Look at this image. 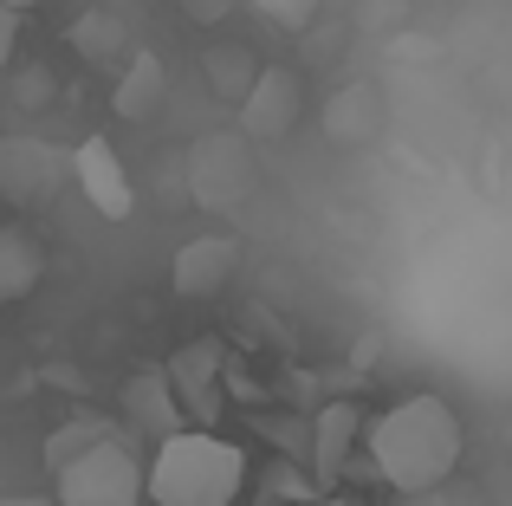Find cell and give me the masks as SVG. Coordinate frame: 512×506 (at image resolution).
<instances>
[{"mask_svg":"<svg viewBox=\"0 0 512 506\" xmlns=\"http://www.w3.org/2000/svg\"><path fill=\"white\" fill-rule=\"evenodd\" d=\"M363 448H370L376 474H383V481L396 487L402 500H415V494H441V487L461 474L467 435H461L454 403H441V396L422 390V396H402V403H389L383 416L370 422Z\"/></svg>","mask_w":512,"mask_h":506,"instance_id":"6da1fadb","label":"cell"},{"mask_svg":"<svg viewBox=\"0 0 512 506\" xmlns=\"http://www.w3.org/2000/svg\"><path fill=\"white\" fill-rule=\"evenodd\" d=\"M247 487V455L214 429H175L143 468L150 506H234Z\"/></svg>","mask_w":512,"mask_h":506,"instance_id":"7a4b0ae2","label":"cell"},{"mask_svg":"<svg viewBox=\"0 0 512 506\" xmlns=\"http://www.w3.org/2000/svg\"><path fill=\"white\" fill-rule=\"evenodd\" d=\"M52 506H143V461L124 442H98L59 468Z\"/></svg>","mask_w":512,"mask_h":506,"instance_id":"3957f363","label":"cell"},{"mask_svg":"<svg viewBox=\"0 0 512 506\" xmlns=\"http://www.w3.org/2000/svg\"><path fill=\"white\" fill-rule=\"evenodd\" d=\"M72 182V150L46 137H0V202L7 208H39Z\"/></svg>","mask_w":512,"mask_h":506,"instance_id":"277c9868","label":"cell"},{"mask_svg":"<svg viewBox=\"0 0 512 506\" xmlns=\"http://www.w3.org/2000/svg\"><path fill=\"white\" fill-rule=\"evenodd\" d=\"M305 117V78L292 65H266L253 72V85L240 91V130L253 143H279L292 124Z\"/></svg>","mask_w":512,"mask_h":506,"instance_id":"5b68a950","label":"cell"},{"mask_svg":"<svg viewBox=\"0 0 512 506\" xmlns=\"http://www.w3.org/2000/svg\"><path fill=\"white\" fill-rule=\"evenodd\" d=\"M72 189L98 208V221H130L137 215V189H130V169L117 156L111 137H85L72 150Z\"/></svg>","mask_w":512,"mask_h":506,"instance_id":"8992f818","label":"cell"},{"mask_svg":"<svg viewBox=\"0 0 512 506\" xmlns=\"http://www.w3.org/2000/svg\"><path fill=\"white\" fill-rule=\"evenodd\" d=\"M163 377H169V396H175V409H182L188 429H208L214 409H221V344L214 338L182 344V351L163 364Z\"/></svg>","mask_w":512,"mask_h":506,"instance_id":"52a82bcc","label":"cell"},{"mask_svg":"<svg viewBox=\"0 0 512 506\" xmlns=\"http://www.w3.org/2000/svg\"><path fill=\"white\" fill-rule=\"evenodd\" d=\"M234 273H240V241L234 234H201V241H188L175 253L169 286L182 292V299H214V292H227Z\"/></svg>","mask_w":512,"mask_h":506,"instance_id":"ba28073f","label":"cell"},{"mask_svg":"<svg viewBox=\"0 0 512 506\" xmlns=\"http://www.w3.org/2000/svg\"><path fill=\"white\" fill-rule=\"evenodd\" d=\"M163 98H169V65L156 59V52H130V59L117 65L111 111L130 117V124H150V117L163 111Z\"/></svg>","mask_w":512,"mask_h":506,"instance_id":"9c48e42d","label":"cell"},{"mask_svg":"<svg viewBox=\"0 0 512 506\" xmlns=\"http://www.w3.org/2000/svg\"><path fill=\"white\" fill-rule=\"evenodd\" d=\"M376 130H383V98H376V85H338L325 98V137L338 143V150H357V143H370Z\"/></svg>","mask_w":512,"mask_h":506,"instance_id":"30bf717a","label":"cell"},{"mask_svg":"<svg viewBox=\"0 0 512 506\" xmlns=\"http://www.w3.org/2000/svg\"><path fill=\"white\" fill-rule=\"evenodd\" d=\"M124 416L137 422V429H150L156 442H163V435H175V429H188V422H182V409H175V396H169L163 364L137 370V377L124 383Z\"/></svg>","mask_w":512,"mask_h":506,"instance_id":"8fae6325","label":"cell"},{"mask_svg":"<svg viewBox=\"0 0 512 506\" xmlns=\"http://www.w3.org/2000/svg\"><path fill=\"white\" fill-rule=\"evenodd\" d=\"M357 403H325L318 409V429H312V468L318 481H338L350 468V455H357Z\"/></svg>","mask_w":512,"mask_h":506,"instance_id":"7c38bea8","label":"cell"},{"mask_svg":"<svg viewBox=\"0 0 512 506\" xmlns=\"http://www.w3.org/2000/svg\"><path fill=\"white\" fill-rule=\"evenodd\" d=\"M39 273H46L39 241L26 228H13V221H0V305H20L39 286Z\"/></svg>","mask_w":512,"mask_h":506,"instance_id":"4fadbf2b","label":"cell"},{"mask_svg":"<svg viewBox=\"0 0 512 506\" xmlns=\"http://www.w3.org/2000/svg\"><path fill=\"white\" fill-rule=\"evenodd\" d=\"M72 52H78V59H91V65H124L137 46H130L124 13L91 7V13H78V20H72Z\"/></svg>","mask_w":512,"mask_h":506,"instance_id":"5bb4252c","label":"cell"},{"mask_svg":"<svg viewBox=\"0 0 512 506\" xmlns=\"http://www.w3.org/2000/svg\"><path fill=\"white\" fill-rule=\"evenodd\" d=\"M98 442H111V435H104V422L78 416V422H65V429L46 442V461H52V468H65L72 455H85V448H98Z\"/></svg>","mask_w":512,"mask_h":506,"instance_id":"9a60e30c","label":"cell"},{"mask_svg":"<svg viewBox=\"0 0 512 506\" xmlns=\"http://www.w3.org/2000/svg\"><path fill=\"white\" fill-rule=\"evenodd\" d=\"M253 7H260L266 20H279L286 33H305V26H312V7H318V0H253Z\"/></svg>","mask_w":512,"mask_h":506,"instance_id":"2e32d148","label":"cell"},{"mask_svg":"<svg viewBox=\"0 0 512 506\" xmlns=\"http://www.w3.org/2000/svg\"><path fill=\"white\" fill-rule=\"evenodd\" d=\"M13 52H20V13H7V7H0V72L13 65Z\"/></svg>","mask_w":512,"mask_h":506,"instance_id":"e0dca14e","label":"cell"},{"mask_svg":"<svg viewBox=\"0 0 512 506\" xmlns=\"http://www.w3.org/2000/svg\"><path fill=\"white\" fill-rule=\"evenodd\" d=\"M182 7H188V20H221L234 0H182Z\"/></svg>","mask_w":512,"mask_h":506,"instance_id":"ac0fdd59","label":"cell"},{"mask_svg":"<svg viewBox=\"0 0 512 506\" xmlns=\"http://www.w3.org/2000/svg\"><path fill=\"white\" fill-rule=\"evenodd\" d=\"M0 506H52L46 494H13V500H0Z\"/></svg>","mask_w":512,"mask_h":506,"instance_id":"d6986e66","label":"cell"},{"mask_svg":"<svg viewBox=\"0 0 512 506\" xmlns=\"http://www.w3.org/2000/svg\"><path fill=\"white\" fill-rule=\"evenodd\" d=\"M0 7H7V13H26V7H39V0H0Z\"/></svg>","mask_w":512,"mask_h":506,"instance_id":"ffe728a7","label":"cell"},{"mask_svg":"<svg viewBox=\"0 0 512 506\" xmlns=\"http://www.w3.org/2000/svg\"><path fill=\"white\" fill-rule=\"evenodd\" d=\"M318 506H357V500H318Z\"/></svg>","mask_w":512,"mask_h":506,"instance_id":"44dd1931","label":"cell"}]
</instances>
